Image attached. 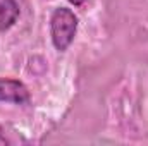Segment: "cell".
Instances as JSON below:
<instances>
[{
  "mask_svg": "<svg viewBox=\"0 0 148 146\" xmlns=\"http://www.w3.org/2000/svg\"><path fill=\"white\" fill-rule=\"evenodd\" d=\"M67 2H71L73 5H76V7H79V5H83L86 0H67Z\"/></svg>",
  "mask_w": 148,
  "mask_h": 146,
  "instance_id": "5b68a950",
  "label": "cell"
},
{
  "mask_svg": "<svg viewBox=\"0 0 148 146\" xmlns=\"http://www.w3.org/2000/svg\"><path fill=\"white\" fill-rule=\"evenodd\" d=\"M0 102L26 105V103H29V91L17 79L0 77Z\"/></svg>",
  "mask_w": 148,
  "mask_h": 146,
  "instance_id": "7a4b0ae2",
  "label": "cell"
},
{
  "mask_svg": "<svg viewBox=\"0 0 148 146\" xmlns=\"http://www.w3.org/2000/svg\"><path fill=\"white\" fill-rule=\"evenodd\" d=\"M77 31V17L71 9L59 7L50 17V35L52 43L59 52H66L73 43Z\"/></svg>",
  "mask_w": 148,
  "mask_h": 146,
  "instance_id": "6da1fadb",
  "label": "cell"
},
{
  "mask_svg": "<svg viewBox=\"0 0 148 146\" xmlns=\"http://www.w3.org/2000/svg\"><path fill=\"white\" fill-rule=\"evenodd\" d=\"M19 17V5L16 0H2L0 2V33L10 29Z\"/></svg>",
  "mask_w": 148,
  "mask_h": 146,
  "instance_id": "3957f363",
  "label": "cell"
},
{
  "mask_svg": "<svg viewBox=\"0 0 148 146\" xmlns=\"http://www.w3.org/2000/svg\"><path fill=\"white\" fill-rule=\"evenodd\" d=\"M5 145H7V139H5L3 131H2V127H0V146H5Z\"/></svg>",
  "mask_w": 148,
  "mask_h": 146,
  "instance_id": "277c9868",
  "label": "cell"
}]
</instances>
